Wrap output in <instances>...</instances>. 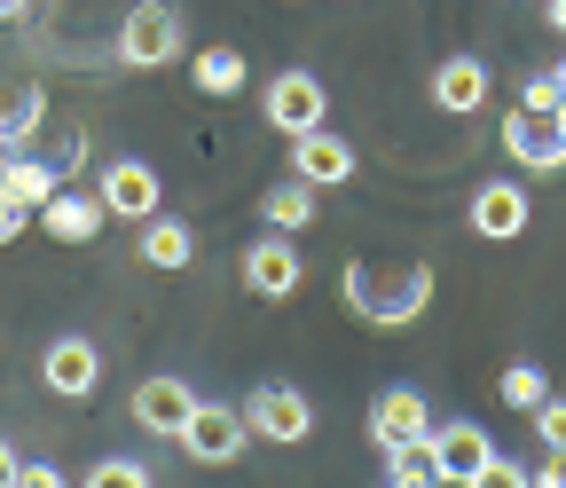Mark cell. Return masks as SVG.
Here are the masks:
<instances>
[{
	"mask_svg": "<svg viewBox=\"0 0 566 488\" xmlns=\"http://www.w3.org/2000/svg\"><path fill=\"white\" fill-rule=\"evenodd\" d=\"M338 300L363 315L370 331H401V323H417L424 308H433V268L424 260H346L338 268Z\"/></svg>",
	"mask_w": 566,
	"mask_h": 488,
	"instance_id": "obj_1",
	"label": "cell"
},
{
	"mask_svg": "<svg viewBox=\"0 0 566 488\" xmlns=\"http://www.w3.org/2000/svg\"><path fill=\"white\" fill-rule=\"evenodd\" d=\"M174 55H181V9H166V0H134L126 24H118V63H126V72H166Z\"/></svg>",
	"mask_w": 566,
	"mask_h": 488,
	"instance_id": "obj_2",
	"label": "cell"
},
{
	"mask_svg": "<svg viewBox=\"0 0 566 488\" xmlns=\"http://www.w3.org/2000/svg\"><path fill=\"white\" fill-rule=\"evenodd\" d=\"M244 426H252L260 442H275V449H300V442L315 434V402H307L300 386H252V394H244Z\"/></svg>",
	"mask_w": 566,
	"mask_h": 488,
	"instance_id": "obj_3",
	"label": "cell"
},
{
	"mask_svg": "<svg viewBox=\"0 0 566 488\" xmlns=\"http://www.w3.org/2000/svg\"><path fill=\"white\" fill-rule=\"evenodd\" d=\"M244 442H252L244 409H229V402H205V394H197L189 426H181V449H189V465H237V457H244Z\"/></svg>",
	"mask_w": 566,
	"mask_h": 488,
	"instance_id": "obj_4",
	"label": "cell"
},
{
	"mask_svg": "<svg viewBox=\"0 0 566 488\" xmlns=\"http://www.w3.org/2000/svg\"><path fill=\"white\" fill-rule=\"evenodd\" d=\"M504 150H512V166H535V174H558L566 166V103H551V111H512L504 118Z\"/></svg>",
	"mask_w": 566,
	"mask_h": 488,
	"instance_id": "obj_5",
	"label": "cell"
},
{
	"mask_svg": "<svg viewBox=\"0 0 566 488\" xmlns=\"http://www.w3.org/2000/svg\"><path fill=\"white\" fill-rule=\"evenodd\" d=\"M260 111H268L275 134H315V126L331 118V95H323L315 72H275L268 95H260Z\"/></svg>",
	"mask_w": 566,
	"mask_h": 488,
	"instance_id": "obj_6",
	"label": "cell"
},
{
	"mask_svg": "<svg viewBox=\"0 0 566 488\" xmlns=\"http://www.w3.org/2000/svg\"><path fill=\"white\" fill-rule=\"evenodd\" d=\"M433 402H424L417 386H386L378 402H370V442L378 449H417V442H433Z\"/></svg>",
	"mask_w": 566,
	"mask_h": 488,
	"instance_id": "obj_7",
	"label": "cell"
},
{
	"mask_svg": "<svg viewBox=\"0 0 566 488\" xmlns=\"http://www.w3.org/2000/svg\"><path fill=\"white\" fill-rule=\"evenodd\" d=\"M464 221H472V237H488V245H512V237H527V221H535V197H527L520 181H480Z\"/></svg>",
	"mask_w": 566,
	"mask_h": 488,
	"instance_id": "obj_8",
	"label": "cell"
},
{
	"mask_svg": "<svg viewBox=\"0 0 566 488\" xmlns=\"http://www.w3.org/2000/svg\"><path fill=\"white\" fill-rule=\"evenodd\" d=\"M307 284V260L292 252V237H260V245H244V292H260V300H292Z\"/></svg>",
	"mask_w": 566,
	"mask_h": 488,
	"instance_id": "obj_9",
	"label": "cell"
},
{
	"mask_svg": "<svg viewBox=\"0 0 566 488\" xmlns=\"http://www.w3.org/2000/svg\"><path fill=\"white\" fill-rule=\"evenodd\" d=\"M95 197H103V214H118V221H150L158 214V166H142V158H111L103 166V181H95Z\"/></svg>",
	"mask_w": 566,
	"mask_h": 488,
	"instance_id": "obj_10",
	"label": "cell"
},
{
	"mask_svg": "<svg viewBox=\"0 0 566 488\" xmlns=\"http://www.w3.org/2000/svg\"><path fill=\"white\" fill-rule=\"evenodd\" d=\"M354 143L346 134H331V126H315V134H292V174L307 181V189H338V181H354Z\"/></svg>",
	"mask_w": 566,
	"mask_h": 488,
	"instance_id": "obj_11",
	"label": "cell"
},
{
	"mask_svg": "<svg viewBox=\"0 0 566 488\" xmlns=\"http://www.w3.org/2000/svg\"><path fill=\"white\" fill-rule=\"evenodd\" d=\"M189 409H197V386H181V378H142V386H134V426H142V434L181 442Z\"/></svg>",
	"mask_w": 566,
	"mask_h": 488,
	"instance_id": "obj_12",
	"label": "cell"
},
{
	"mask_svg": "<svg viewBox=\"0 0 566 488\" xmlns=\"http://www.w3.org/2000/svg\"><path fill=\"white\" fill-rule=\"evenodd\" d=\"M424 449H433V465H441V480H449V488H464V480L495 457V442L472 426V417H449V426H433V442H424Z\"/></svg>",
	"mask_w": 566,
	"mask_h": 488,
	"instance_id": "obj_13",
	"label": "cell"
},
{
	"mask_svg": "<svg viewBox=\"0 0 566 488\" xmlns=\"http://www.w3.org/2000/svg\"><path fill=\"white\" fill-rule=\"evenodd\" d=\"M40 378L63 394V402H87L95 378H103V355H95V339H55L48 355H40Z\"/></svg>",
	"mask_w": 566,
	"mask_h": 488,
	"instance_id": "obj_14",
	"label": "cell"
},
{
	"mask_svg": "<svg viewBox=\"0 0 566 488\" xmlns=\"http://www.w3.org/2000/svg\"><path fill=\"white\" fill-rule=\"evenodd\" d=\"M103 197H80V189H55L48 205H40V229L55 237V245H95L103 237Z\"/></svg>",
	"mask_w": 566,
	"mask_h": 488,
	"instance_id": "obj_15",
	"label": "cell"
},
{
	"mask_svg": "<svg viewBox=\"0 0 566 488\" xmlns=\"http://www.w3.org/2000/svg\"><path fill=\"white\" fill-rule=\"evenodd\" d=\"M433 103H441L449 118H472V111L488 103V63H480V55H449L441 72H433Z\"/></svg>",
	"mask_w": 566,
	"mask_h": 488,
	"instance_id": "obj_16",
	"label": "cell"
},
{
	"mask_svg": "<svg viewBox=\"0 0 566 488\" xmlns=\"http://www.w3.org/2000/svg\"><path fill=\"white\" fill-rule=\"evenodd\" d=\"M0 189H9V197L24 205V214H40V205L63 189V174H55L48 158H24V150H9V158H0Z\"/></svg>",
	"mask_w": 566,
	"mask_h": 488,
	"instance_id": "obj_17",
	"label": "cell"
},
{
	"mask_svg": "<svg viewBox=\"0 0 566 488\" xmlns=\"http://www.w3.org/2000/svg\"><path fill=\"white\" fill-rule=\"evenodd\" d=\"M142 260H150L158 276L189 268V260H197V237H189V221H174V214H150V221H142Z\"/></svg>",
	"mask_w": 566,
	"mask_h": 488,
	"instance_id": "obj_18",
	"label": "cell"
},
{
	"mask_svg": "<svg viewBox=\"0 0 566 488\" xmlns=\"http://www.w3.org/2000/svg\"><path fill=\"white\" fill-rule=\"evenodd\" d=\"M260 221H268L275 237H300V229L315 221V189H307L300 174H292V181H275V189L260 197Z\"/></svg>",
	"mask_w": 566,
	"mask_h": 488,
	"instance_id": "obj_19",
	"label": "cell"
},
{
	"mask_svg": "<svg viewBox=\"0 0 566 488\" xmlns=\"http://www.w3.org/2000/svg\"><path fill=\"white\" fill-rule=\"evenodd\" d=\"M189 80H197V95H244V55L237 48H197L189 55Z\"/></svg>",
	"mask_w": 566,
	"mask_h": 488,
	"instance_id": "obj_20",
	"label": "cell"
},
{
	"mask_svg": "<svg viewBox=\"0 0 566 488\" xmlns=\"http://www.w3.org/2000/svg\"><path fill=\"white\" fill-rule=\"evenodd\" d=\"M40 111H48V95H40L32 80H17L9 95H0V158H9V150H24V134L40 126Z\"/></svg>",
	"mask_w": 566,
	"mask_h": 488,
	"instance_id": "obj_21",
	"label": "cell"
},
{
	"mask_svg": "<svg viewBox=\"0 0 566 488\" xmlns=\"http://www.w3.org/2000/svg\"><path fill=\"white\" fill-rule=\"evenodd\" d=\"M495 402H504V409H520V417H535V409L551 402V378H543L535 363H512L504 378H495Z\"/></svg>",
	"mask_w": 566,
	"mask_h": 488,
	"instance_id": "obj_22",
	"label": "cell"
},
{
	"mask_svg": "<svg viewBox=\"0 0 566 488\" xmlns=\"http://www.w3.org/2000/svg\"><path fill=\"white\" fill-rule=\"evenodd\" d=\"M386 488H449L441 480V465H433V449H386Z\"/></svg>",
	"mask_w": 566,
	"mask_h": 488,
	"instance_id": "obj_23",
	"label": "cell"
},
{
	"mask_svg": "<svg viewBox=\"0 0 566 488\" xmlns=\"http://www.w3.org/2000/svg\"><path fill=\"white\" fill-rule=\"evenodd\" d=\"M80 488H150V473H142L134 457H103V465H95Z\"/></svg>",
	"mask_w": 566,
	"mask_h": 488,
	"instance_id": "obj_24",
	"label": "cell"
},
{
	"mask_svg": "<svg viewBox=\"0 0 566 488\" xmlns=\"http://www.w3.org/2000/svg\"><path fill=\"white\" fill-rule=\"evenodd\" d=\"M464 488H535V473H527V465H512V457H488Z\"/></svg>",
	"mask_w": 566,
	"mask_h": 488,
	"instance_id": "obj_25",
	"label": "cell"
},
{
	"mask_svg": "<svg viewBox=\"0 0 566 488\" xmlns=\"http://www.w3.org/2000/svg\"><path fill=\"white\" fill-rule=\"evenodd\" d=\"M48 166H55V174H80V166H87V134H55Z\"/></svg>",
	"mask_w": 566,
	"mask_h": 488,
	"instance_id": "obj_26",
	"label": "cell"
},
{
	"mask_svg": "<svg viewBox=\"0 0 566 488\" xmlns=\"http://www.w3.org/2000/svg\"><path fill=\"white\" fill-rule=\"evenodd\" d=\"M535 434H543V449H566V402H543L535 409Z\"/></svg>",
	"mask_w": 566,
	"mask_h": 488,
	"instance_id": "obj_27",
	"label": "cell"
},
{
	"mask_svg": "<svg viewBox=\"0 0 566 488\" xmlns=\"http://www.w3.org/2000/svg\"><path fill=\"white\" fill-rule=\"evenodd\" d=\"M17 488H71V480H63L48 457H24V465H17Z\"/></svg>",
	"mask_w": 566,
	"mask_h": 488,
	"instance_id": "obj_28",
	"label": "cell"
},
{
	"mask_svg": "<svg viewBox=\"0 0 566 488\" xmlns=\"http://www.w3.org/2000/svg\"><path fill=\"white\" fill-rule=\"evenodd\" d=\"M520 103H527V111H551V103H566V95H558V80H551V72H535V80L520 87Z\"/></svg>",
	"mask_w": 566,
	"mask_h": 488,
	"instance_id": "obj_29",
	"label": "cell"
},
{
	"mask_svg": "<svg viewBox=\"0 0 566 488\" xmlns=\"http://www.w3.org/2000/svg\"><path fill=\"white\" fill-rule=\"evenodd\" d=\"M24 221H32V214H24L9 189H0V245H17V237H24Z\"/></svg>",
	"mask_w": 566,
	"mask_h": 488,
	"instance_id": "obj_30",
	"label": "cell"
},
{
	"mask_svg": "<svg viewBox=\"0 0 566 488\" xmlns=\"http://www.w3.org/2000/svg\"><path fill=\"white\" fill-rule=\"evenodd\" d=\"M535 488H566V449H551V457L535 465Z\"/></svg>",
	"mask_w": 566,
	"mask_h": 488,
	"instance_id": "obj_31",
	"label": "cell"
},
{
	"mask_svg": "<svg viewBox=\"0 0 566 488\" xmlns=\"http://www.w3.org/2000/svg\"><path fill=\"white\" fill-rule=\"evenodd\" d=\"M17 465H24V457H17L9 442H0V488H17Z\"/></svg>",
	"mask_w": 566,
	"mask_h": 488,
	"instance_id": "obj_32",
	"label": "cell"
},
{
	"mask_svg": "<svg viewBox=\"0 0 566 488\" xmlns=\"http://www.w3.org/2000/svg\"><path fill=\"white\" fill-rule=\"evenodd\" d=\"M543 17H551V32H566V0H543Z\"/></svg>",
	"mask_w": 566,
	"mask_h": 488,
	"instance_id": "obj_33",
	"label": "cell"
},
{
	"mask_svg": "<svg viewBox=\"0 0 566 488\" xmlns=\"http://www.w3.org/2000/svg\"><path fill=\"white\" fill-rule=\"evenodd\" d=\"M24 17V0H0V24H17Z\"/></svg>",
	"mask_w": 566,
	"mask_h": 488,
	"instance_id": "obj_34",
	"label": "cell"
},
{
	"mask_svg": "<svg viewBox=\"0 0 566 488\" xmlns=\"http://www.w3.org/2000/svg\"><path fill=\"white\" fill-rule=\"evenodd\" d=\"M551 80H558V95H566V63H551Z\"/></svg>",
	"mask_w": 566,
	"mask_h": 488,
	"instance_id": "obj_35",
	"label": "cell"
}]
</instances>
